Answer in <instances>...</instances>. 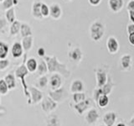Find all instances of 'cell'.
I'll list each match as a JSON object with an SVG mask.
<instances>
[{
	"mask_svg": "<svg viewBox=\"0 0 134 126\" xmlns=\"http://www.w3.org/2000/svg\"><path fill=\"white\" fill-rule=\"evenodd\" d=\"M44 60L47 65L48 72L49 73H59L65 78L70 77V71L67 68V66L64 63L58 61L56 56H44Z\"/></svg>",
	"mask_w": 134,
	"mask_h": 126,
	"instance_id": "1",
	"label": "cell"
},
{
	"mask_svg": "<svg viewBox=\"0 0 134 126\" xmlns=\"http://www.w3.org/2000/svg\"><path fill=\"white\" fill-rule=\"evenodd\" d=\"M25 61H26V56H24V61L22 63V65H21L20 66H19L18 68L16 69L14 76L17 78L20 79L21 83H22V86H23V88H24V96L28 98V104H31L30 94H29V92L28 91V87L29 86L27 85L26 82H25V78H24L29 74V71H28V70L26 68V66H25Z\"/></svg>",
	"mask_w": 134,
	"mask_h": 126,
	"instance_id": "2",
	"label": "cell"
},
{
	"mask_svg": "<svg viewBox=\"0 0 134 126\" xmlns=\"http://www.w3.org/2000/svg\"><path fill=\"white\" fill-rule=\"evenodd\" d=\"M105 34V26L100 21H96L90 27L91 38L94 41H99L102 39Z\"/></svg>",
	"mask_w": 134,
	"mask_h": 126,
	"instance_id": "3",
	"label": "cell"
},
{
	"mask_svg": "<svg viewBox=\"0 0 134 126\" xmlns=\"http://www.w3.org/2000/svg\"><path fill=\"white\" fill-rule=\"evenodd\" d=\"M49 97L54 102L60 103L65 101L67 98H68V92H67L66 89L64 87H60V88L55 90H50L49 92Z\"/></svg>",
	"mask_w": 134,
	"mask_h": 126,
	"instance_id": "4",
	"label": "cell"
},
{
	"mask_svg": "<svg viewBox=\"0 0 134 126\" xmlns=\"http://www.w3.org/2000/svg\"><path fill=\"white\" fill-rule=\"evenodd\" d=\"M40 105H41V109L46 113H49L56 109L58 103L52 100L49 97H44L42 98L40 101Z\"/></svg>",
	"mask_w": 134,
	"mask_h": 126,
	"instance_id": "5",
	"label": "cell"
},
{
	"mask_svg": "<svg viewBox=\"0 0 134 126\" xmlns=\"http://www.w3.org/2000/svg\"><path fill=\"white\" fill-rule=\"evenodd\" d=\"M28 91L29 92V94H30L31 104H37L40 103L42 98H44L43 92L35 87H33V86L28 87Z\"/></svg>",
	"mask_w": 134,
	"mask_h": 126,
	"instance_id": "6",
	"label": "cell"
},
{
	"mask_svg": "<svg viewBox=\"0 0 134 126\" xmlns=\"http://www.w3.org/2000/svg\"><path fill=\"white\" fill-rule=\"evenodd\" d=\"M91 105V98H86L85 100L81 101L78 103H75L74 105V108L75 109V111L78 113V114L82 115L88 108H90Z\"/></svg>",
	"mask_w": 134,
	"mask_h": 126,
	"instance_id": "7",
	"label": "cell"
},
{
	"mask_svg": "<svg viewBox=\"0 0 134 126\" xmlns=\"http://www.w3.org/2000/svg\"><path fill=\"white\" fill-rule=\"evenodd\" d=\"M107 48L108 52L114 55L119 50V43L115 37L110 36L107 40Z\"/></svg>",
	"mask_w": 134,
	"mask_h": 126,
	"instance_id": "8",
	"label": "cell"
},
{
	"mask_svg": "<svg viewBox=\"0 0 134 126\" xmlns=\"http://www.w3.org/2000/svg\"><path fill=\"white\" fill-rule=\"evenodd\" d=\"M49 83L50 89L51 90H55V89H58V88H60L62 86V83H63L61 75H60L59 73L53 74L49 80Z\"/></svg>",
	"mask_w": 134,
	"mask_h": 126,
	"instance_id": "9",
	"label": "cell"
},
{
	"mask_svg": "<svg viewBox=\"0 0 134 126\" xmlns=\"http://www.w3.org/2000/svg\"><path fill=\"white\" fill-rule=\"evenodd\" d=\"M105 126H114L116 121V113L113 111L107 112L102 118Z\"/></svg>",
	"mask_w": 134,
	"mask_h": 126,
	"instance_id": "10",
	"label": "cell"
},
{
	"mask_svg": "<svg viewBox=\"0 0 134 126\" xmlns=\"http://www.w3.org/2000/svg\"><path fill=\"white\" fill-rule=\"evenodd\" d=\"M99 119V113L96 108H92L87 111L86 114V121L89 124H94Z\"/></svg>",
	"mask_w": 134,
	"mask_h": 126,
	"instance_id": "11",
	"label": "cell"
},
{
	"mask_svg": "<svg viewBox=\"0 0 134 126\" xmlns=\"http://www.w3.org/2000/svg\"><path fill=\"white\" fill-rule=\"evenodd\" d=\"M49 15L54 19H59L62 15V9L61 7L58 3H52L49 6Z\"/></svg>",
	"mask_w": 134,
	"mask_h": 126,
	"instance_id": "12",
	"label": "cell"
},
{
	"mask_svg": "<svg viewBox=\"0 0 134 126\" xmlns=\"http://www.w3.org/2000/svg\"><path fill=\"white\" fill-rule=\"evenodd\" d=\"M96 86L97 87H102L107 80V72L102 69H97L96 71Z\"/></svg>",
	"mask_w": 134,
	"mask_h": 126,
	"instance_id": "13",
	"label": "cell"
},
{
	"mask_svg": "<svg viewBox=\"0 0 134 126\" xmlns=\"http://www.w3.org/2000/svg\"><path fill=\"white\" fill-rule=\"evenodd\" d=\"M108 5L112 12L117 13L123 8L124 2L123 0H108Z\"/></svg>",
	"mask_w": 134,
	"mask_h": 126,
	"instance_id": "14",
	"label": "cell"
},
{
	"mask_svg": "<svg viewBox=\"0 0 134 126\" xmlns=\"http://www.w3.org/2000/svg\"><path fill=\"white\" fill-rule=\"evenodd\" d=\"M24 53V50L19 42H15L13 44L12 48H11V54L12 56L14 58H19Z\"/></svg>",
	"mask_w": 134,
	"mask_h": 126,
	"instance_id": "15",
	"label": "cell"
},
{
	"mask_svg": "<svg viewBox=\"0 0 134 126\" xmlns=\"http://www.w3.org/2000/svg\"><path fill=\"white\" fill-rule=\"evenodd\" d=\"M70 92L72 93H75V92H81L84 91V83L80 79H76L73 81L70 84Z\"/></svg>",
	"mask_w": 134,
	"mask_h": 126,
	"instance_id": "16",
	"label": "cell"
},
{
	"mask_svg": "<svg viewBox=\"0 0 134 126\" xmlns=\"http://www.w3.org/2000/svg\"><path fill=\"white\" fill-rule=\"evenodd\" d=\"M120 63H121V67L123 70H128L130 69L132 65V56L130 55H123L120 58Z\"/></svg>",
	"mask_w": 134,
	"mask_h": 126,
	"instance_id": "17",
	"label": "cell"
},
{
	"mask_svg": "<svg viewBox=\"0 0 134 126\" xmlns=\"http://www.w3.org/2000/svg\"><path fill=\"white\" fill-rule=\"evenodd\" d=\"M47 126H61V120L55 114H49L46 119Z\"/></svg>",
	"mask_w": 134,
	"mask_h": 126,
	"instance_id": "18",
	"label": "cell"
},
{
	"mask_svg": "<svg viewBox=\"0 0 134 126\" xmlns=\"http://www.w3.org/2000/svg\"><path fill=\"white\" fill-rule=\"evenodd\" d=\"M114 86H115V84L113 83L111 77H107L106 83L102 87V90L103 94L107 95V96L111 94V92H112V89H113V87H114Z\"/></svg>",
	"mask_w": 134,
	"mask_h": 126,
	"instance_id": "19",
	"label": "cell"
},
{
	"mask_svg": "<svg viewBox=\"0 0 134 126\" xmlns=\"http://www.w3.org/2000/svg\"><path fill=\"white\" fill-rule=\"evenodd\" d=\"M33 43H34V38H33L32 35L23 37L22 43H21V45H22L24 51H29V50L32 48Z\"/></svg>",
	"mask_w": 134,
	"mask_h": 126,
	"instance_id": "20",
	"label": "cell"
},
{
	"mask_svg": "<svg viewBox=\"0 0 134 126\" xmlns=\"http://www.w3.org/2000/svg\"><path fill=\"white\" fill-rule=\"evenodd\" d=\"M25 66H26V68L29 72H35V71H36L37 66H38L37 60L34 57L29 58L28 60L25 61Z\"/></svg>",
	"mask_w": 134,
	"mask_h": 126,
	"instance_id": "21",
	"label": "cell"
},
{
	"mask_svg": "<svg viewBox=\"0 0 134 126\" xmlns=\"http://www.w3.org/2000/svg\"><path fill=\"white\" fill-rule=\"evenodd\" d=\"M3 79L8 87V90L14 89L16 87V79H15V76L14 74H11V73L8 74L7 76L4 77Z\"/></svg>",
	"mask_w": 134,
	"mask_h": 126,
	"instance_id": "22",
	"label": "cell"
},
{
	"mask_svg": "<svg viewBox=\"0 0 134 126\" xmlns=\"http://www.w3.org/2000/svg\"><path fill=\"white\" fill-rule=\"evenodd\" d=\"M69 57L72 61H80L82 59V52L79 48H75L69 53Z\"/></svg>",
	"mask_w": 134,
	"mask_h": 126,
	"instance_id": "23",
	"label": "cell"
},
{
	"mask_svg": "<svg viewBox=\"0 0 134 126\" xmlns=\"http://www.w3.org/2000/svg\"><path fill=\"white\" fill-rule=\"evenodd\" d=\"M40 5H41V3L40 2H35L32 5V15L35 17V19H40L43 18L40 13Z\"/></svg>",
	"mask_w": 134,
	"mask_h": 126,
	"instance_id": "24",
	"label": "cell"
},
{
	"mask_svg": "<svg viewBox=\"0 0 134 126\" xmlns=\"http://www.w3.org/2000/svg\"><path fill=\"white\" fill-rule=\"evenodd\" d=\"M20 34L23 37H26V36H30L32 35V29L31 27L29 26V24L26 23H23L20 25Z\"/></svg>",
	"mask_w": 134,
	"mask_h": 126,
	"instance_id": "25",
	"label": "cell"
},
{
	"mask_svg": "<svg viewBox=\"0 0 134 126\" xmlns=\"http://www.w3.org/2000/svg\"><path fill=\"white\" fill-rule=\"evenodd\" d=\"M37 73L40 76H43L45 75L48 72V69H47V65H46V62L44 60H41L39 63H38L37 66V69H36Z\"/></svg>",
	"mask_w": 134,
	"mask_h": 126,
	"instance_id": "26",
	"label": "cell"
},
{
	"mask_svg": "<svg viewBox=\"0 0 134 126\" xmlns=\"http://www.w3.org/2000/svg\"><path fill=\"white\" fill-rule=\"evenodd\" d=\"M5 17H6V20L8 23L12 24L14 21L16 20V16H15V9L14 7H12L6 10L5 13Z\"/></svg>",
	"mask_w": 134,
	"mask_h": 126,
	"instance_id": "27",
	"label": "cell"
},
{
	"mask_svg": "<svg viewBox=\"0 0 134 126\" xmlns=\"http://www.w3.org/2000/svg\"><path fill=\"white\" fill-rule=\"evenodd\" d=\"M8 51H9V48H8V44L3 41H0V59L6 58L8 56Z\"/></svg>",
	"mask_w": 134,
	"mask_h": 126,
	"instance_id": "28",
	"label": "cell"
},
{
	"mask_svg": "<svg viewBox=\"0 0 134 126\" xmlns=\"http://www.w3.org/2000/svg\"><path fill=\"white\" fill-rule=\"evenodd\" d=\"M20 25H21V23L18 20H15L11 24L10 28H9V32L11 35H15L19 32Z\"/></svg>",
	"mask_w": 134,
	"mask_h": 126,
	"instance_id": "29",
	"label": "cell"
},
{
	"mask_svg": "<svg viewBox=\"0 0 134 126\" xmlns=\"http://www.w3.org/2000/svg\"><path fill=\"white\" fill-rule=\"evenodd\" d=\"M96 103H97L98 106L100 108H105L109 104V98H108V96L102 94V96H100V98H98L97 101H96Z\"/></svg>",
	"mask_w": 134,
	"mask_h": 126,
	"instance_id": "30",
	"label": "cell"
},
{
	"mask_svg": "<svg viewBox=\"0 0 134 126\" xmlns=\"http://www.w3.org/2000/svg\"><path fill=\"white\" fill-rule=\"evenodd\" d=\"M49 84V78L45 75L41 76V77L37 80V85L40 88H44Z\"/></svg>",
	"mask_w": 134,
	"mask_h": 126,
	"instance_id": "31",
	"label": "cell"
},
{
	"mask_svg": "<svg viewBox=\"0 0 134 126\" xmlns=\"http://www.w3.org/2000/svg\"><path fill=\"white\" fill-rule=\"evenodd\" d=\"M86 98V93L83 92H75V93L73 94V101L75 102V103H78L80 102H81V101L85 100Z\"/></svg>",
	"mask_w": 134,
	"mask_h": 126,
	"instance_id": "32",
	"label": "cell"
},
{
	"mask_svg": "<svg viewBox=\"0 0 134 126\" xmlns=\"http://www.w3.org/2000/svg\"><path fill=\"white\" fill-rule=\"evenodd\" d=\"M40 13H41V15L42 17H48L49 15V8L46 3H41V5H40Z\"/></svg>",
	"mask_w": 134,
	"mask_h": 126,
	"instance_id": "33",
	"label": "cell"
},
{
	"mask_svg": "<svg viewBox=\"0 0 134 126\" xmlns=\"http://www.w3.org/2000/svg\"><path fill=\"white\" fill-rule=\"evenodd\" d=\"M8 87L7 86V84L4 81V79L2 78L0 79V94L1 95H6L8 92Z\"/></svg>",
	"mask_w": 134,
	"mask_h": 126,
	"instance_id": "34",
	"label": "cell"
},
{
	"mask_svg": "<svg viewBox=\"0 0 134 126\" xmlns=\"http://www.w3.org/2000/svg\"><path fill=\"white\" fill-rule=\"evenodd\" d=\"M7 25H8V22L6 19H0V33L1 34L5 33L6 29H7Z\"/></svg>",
	"mask_w": 134,
	"mask_h": 126,
	"instance_id": "35",
	"label": "cell"
},
{
	"mask_svg": "<svg viewBox=\"0 0 134 126\" xmlns=\"http://www.w3.org/2000/svg\"><path fill=\"white\" fill-rule=\"evenodd\" d=\"M9 66V61L8 59H0V70L3 71L4 69H6L7 67Z\"/></svg>",
	"mask_w": 134,
	"mask_h": 126,
	"instance_id": "36",
	"label": "cell"
},
{
	"mask_svg": "<svg viewBox=\"0 0 134 126\" xmlns=\"http://www.w3.org/2000/svg\"><path fill=\"white\" fill-rule=\"evenodd\" d=\"M102 94H103V92L102 90V87H96L94 91V93H93V97H94V99H95L96 102L98 100L100 96H102Z\"/></svg>",
	"mask_w": 134,
	"mask_h": 126,
	"instance_id": "37",
	"label": "cell"
},
{
	"mask_svg": "<svg viewBox=\"0 0 134 126\" xmlns=\"http://www.w3.org/2000/svg\"><path fill=\"white\" fill-rule=\"evenodd\" d=\"M14 6V3H13V0H3V7L4 9H8V8H12Z\"/></svg>",
	"mask_w": 134,
	"mask_h": 126,
	"instance_id": "38",
	"label": "cell"
},
{
	"mask_svg": "<svg viewBox=\"0 0 134 126\" xmlns=\"http://www.w3.org/2000/svg\"><path fill=\"white\" fill-rule=\"evenodd\" d=\"M37 54L40 57H44L45 56V50L43 47H40L37 50Z\"/></svg>",
	"mask_w": 134,
	"mask_h": 126,
	"instance_id": "39",
	"label": "cell"
},
{
	"mask_svg": "<svg viewBox=\"0 0 134 126\" xmlns=\"http://www.w3.org/2000/svg\"><path fill=\"white\" fill-rule=\"evenodd\" d=\"M127 33H128V34L134 33V24L131 23V24H127Z\"/></svg>",
	"mask_w": 134,
	"mask_h": 126,
	"instance_id": "40",
	"label": "cell"
},
{
	"mask_svg": "<svg viewBox=\"0 0 134 126\" xmlns=\"http://www.w3.org/2000/svg\"><path fill=\"white\" fill-rule=\"evenodd\" d=\"M127 10H134V0H130V1L127 3Z\"/></svg>",
	"mask_w": 134,
	"mask_h": 126,
	"instance_id": "41",
	"label": "cell"
},
{
	"mask_svg": "<svg viewBox=\"0 0 134 126\" xmlns=\"http://www.w3.org/2000/svg\"><path fill=\"white\" fill-rule=\"evenodd\" d=\"M128 41L131 45H134V33L128 34Z\"/></svg>",
	"mask_w": 134,
	"mask_h": 126,
	"instance_id": "42",
	"label": "cell"
},
{
	"mask_svg": "<svg viewBox=\"0 0 134 126\" xmlns=\"http://www.w3.org/2000/svg\"><path fill=\"white\" fill-rule=\"evenodd\" d=\"M88 1H89V3L91 4V5H92V6H97V5H99V4L100 3L102 0H88Z\"/></svg>",
	"mask_w": 134,
	"mask_h": 126,
	"instance_id": "43",
	"label": "cell"
},
{
	"mask_svg": "<svg viewBox=\"0 0 134 126\" xmlns=\"http://www.w3.org/2000/svg\"><path fill=\"white\" fill-rule=\"evenodd\" d=\"M128 13H129L130 21H131V23L134 24V10H130V11H128Z\"/></svg>",
	"mask_w": 134,
	"mask_h": 126,
	"instance_id": "44",
	"label": "cell"
},
{
	"mask_svg": "<svg viewBox=\"0 0 134 126\" xmlns=\"http://www.w3.org/2000/svg\"><path fill=\"white\" fill-rule=\"evenodd\" d=\"M116 126H127V124H126L125 123H123V122H119V123H117Z\"/></svg>",
	"mask_w": 134,
	"mask_h": 126,
	"instance_id": "45",
	"label": "cell"
},
{
	"mask_svg": "<svg viewBox=\"0 0 134 126\" xmlns=\"http://www.w3.org/2000/svg\"><path fill=\"white\" fill-rule=\"evenodd\" d=\"M19 0H13V3H14V5H17V4L19 3Z\"/></svg>",
	"mask_w": 134,
	"mask_h": 126,
	"instance_id": "46",
	"label": "cell"
},
{
	"mask_svg": "<svg viewBox=\"0 0 134 126\" xmlns=\"http://www.w3.org/2000/svg\"><path fill=\"white\" fill-rule=\"evenodd\" d=\"M3 0H0V3H3Z\"/></svg>",
	"mask_w": 134,
	"mask_h": 126,
	"instance_id": "47",
	"label": "cell"
},
{
	"mask_svg": "<svg viewBox=\"0 0 134 126\" xmlns=\"http://www.w3.org/2000/svg\"><path fill=\"white\" fill-rule=\"evenodd\" d=\"M99 126H105V125H102H102H99Z\"/></svg>",
	"mask_w": 134,
	"mask_h": 126,
	"instance_id": "48",
	"label": "cell"
},
{
	"mask_svg": "<svg viewBox=\"0 0 134 126\" xmlns=\"http://www.w3.org/2000/svg\"><path fill=\"white\" fill-rule=\"evenodd\" d=\"M0 103H1V98H0Z\"/></svg>",
	"mask_w": 134,
	"mask_h": 126,
	"instance_id": "49",
	"label": "cell"
},
{
	"mask_svg": "<svg viewBox=\"0 0 134 126\" xmlns=\"http://www.w3.org/2000/svg\"><path fill=\"white\" fill-rule=\"evenodd\" d=\"M69 1H70V0H69Z\"/></svg>",
	"mask_w": 134,
	"mask_h": 126,
	"instance_id": "50",
	"label": "cell"
}]
</instances>
